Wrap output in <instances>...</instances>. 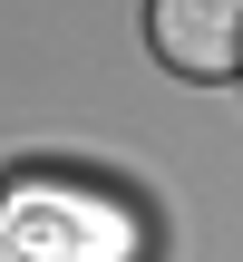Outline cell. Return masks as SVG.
I'll use <instances>...</instances> for the list:
<instances>
[{"label": "cell", "mask_w": 243, "mask_h": 262, "mask_svg": "<svg viewBox=\"0 0 243 262\" xmlns=\"http://www.w3.org/2000/svg\"><path fill=\"white\" fill-rule=\"evenodd\" d=\"M146 39L175 78H234L243 68V0H146Z\"/></svg>", "instance_id": "cell-1"}]
</instances>
